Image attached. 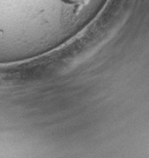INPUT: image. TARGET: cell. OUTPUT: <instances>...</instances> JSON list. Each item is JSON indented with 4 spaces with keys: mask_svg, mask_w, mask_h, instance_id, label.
Wrapping results in <instances>:
<instances>
[{
    "mask_svg": "<svg viewBox=\"0 0 149 158\" xmlns=\"http://www.w3.org/2000/svg\"><path fill=\"white\" fill-rule=\"evenodd\" d=\"M61 1L65 4H70V5H79V4H82L85 0H61Z\"/></svg>",
    "mask_w": 149,
    "mask_h": 158,
    "instance_id": "6da1fadb",
    "label": "cell"
}]
</instances>
